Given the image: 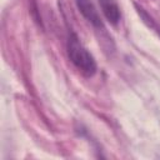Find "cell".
Returning <instances> with one entry per match:
<instances>
[{
	"label": "cell",
	"instance_id": "obj_1",
	"mask_svg": "<svg viewBox=\"0 0 160 160\" xmlns=\"http://www.w3.org/2000/svg\"><path fill=\"white\" fill-rule=\"evenodd\" d=\"M68 56L76 69L86 78L92 76L96 72V61L86 48L80 42L76 34L70 32L66 42Z\"/></svg>",
	"mask_w": 160,
	"mask_h": 160
},
{
	"label": "cell",
	"instance_id": "obj_2",
	"mask_svg": "<svg viewBox=\"0 0 160 160\" xmlns=\"http://www.w3.org/2000/svg\"><path fill=\"white\" fill-rule=\"evenodd\" d=\"M76 1V6L80 10V12L82 14V16L96 29V30H101L104 31V24L98 12V10L95 9L94 4L91 0H75Z\"/></svg>",
	"mask_w": 160,
	"mask_h": 160
},
{
	"label": "cell",
	"instance_id": "obj_3",
	"mask_svg": "<svg viewBox=\"0 0 160 160\" xmlns=\"http://www.w3.org/2000/svg\"><path fill=\"white\" fill-rule=\"evenodd\" d=\"M99 5L101 8L104 16L111 25H116L120 21L121 12H120V8L115 0H99Z\"/></svg>",
	"mask_w": 160,
	"mask_h": 160
},
{
	"label": "cell",
	"instance_id": "obj_4",
	"mask_svg": "<svg viewBox=\"0 0 160 160\" xmlns=\"http://www.w3.org/2000/svg\"><path fill=\"white\" fill-rule=\"evenodd\" d=\"M134 6H135L136 12L139 14L140 19L142 20V22H144L148 28H150L151 30H154V31L160 36V25L156 22V20H154V18H152L151 15H149V12H148V11H146L141 5H139V4L134 2Z\"/></svg>",
	"mask_w": 160,
	"mask_h": 160
}]
</instances>
